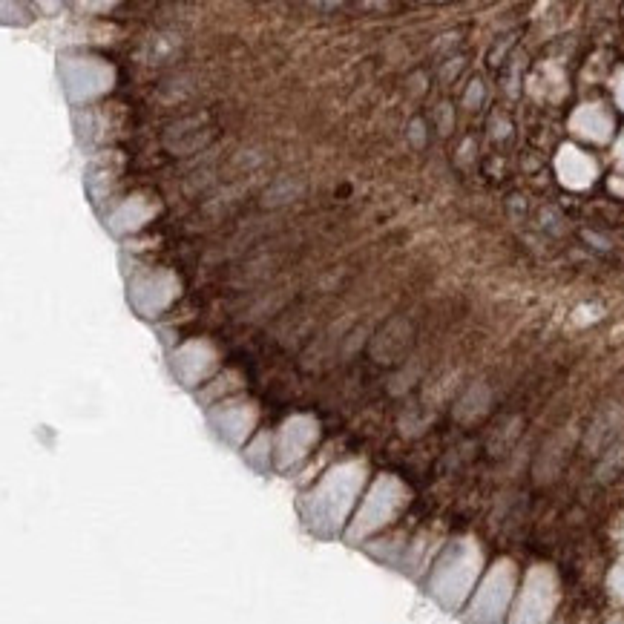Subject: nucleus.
I'll use <instances>...</instances> for the list:
<instances>
[{
    "label": "nucleus",
    "mask_w": 624,
    "mask_h": 624,
    "mask_svg": "<svg viewBox=\"0 0 624 624\" xmlns=\"http://www.w3.org/2000/svg\"><path fill=\"white\" fill-rule=\"evenodd\" d=\"M58 72H61L64 90L72 101H90V98L104 95L113 87V78H116L113 67H107L101 58H90V55L64 58Z\"/></svg>",
    "instance_id": "1"
},
{
    "label": "nucleus",
    "mask_w": 624,
    "mask_h": 624,
    "mask_svg": "<svg viewBox=\"0 0 624 624\" xmlns=\"http://www.w3.org/2000/svg\"><path fill=\"white\" fill-rule=\"evenodd\" d=\"M475 573H478V550H472L469 544H461V547H455V553L446 555L432 587H435L438 599H443L446 604H458L466 587L472 584Z\"/></svg>",
    "instance_id": "2"
},
{
    "label": "nucleus",
    "mask_w": 624,
    "mask_h": 624,
    "mask_svg": "<svg viewBox=\"0 0 624 624\" xmlns=\"http://www.w3.org/2000/svg\"><path fill=\"white\" fill-rule=\"evenodd\" d=\"M555 607V576L547 567H535L527 576L524 596L518 601L512 624H544Z\"/></svg>",
    "instance_id": "3"
},
{
    "label": "nucleus",
    "mask_w": 624,
    "mask_h": 624,
    "mask_svg": "<svg viewBox=\"0 0 624 624\" xmlns=\"http://www.w3.org/2000/svg\"><path fill=\"white\" fill-rule=\"evenodd\" d=\"M509 590H512V564H509V561H501V564L489 573V578H486L484 590L478 593L475 607H472V619L484 624L495 622V619L504 613V607H507Z\"/></svg>",
    "instance_id": "4"
},
{
    "label": "nucleus",
    "mask_w": 624,
    "mask_h": 624,
    "mask_svg": "<svg viewBox=\"0 0 624 624\" xmlns=\"http://www.w3.org/2000/svg\"><path fill=\"white\" fill-rule=\"evenodd\" d=\"M179 294V282L170 274H150V277L136 279L133 288H130V300L139 308L144 317H156L159 311H164L170 302L176 300Z\"/></svg>",
    "instance_id": "5"
},
{
    "label": "nucleus",
    "mask_w": 624,
    "mask_h": 624,
    "mask_svg": "<svg viewBox=\"0 0 624 624\" xmlns=\"http://www.w3.org/2000/svg\"><path fill=\"white\" fill-rule=\"evenodd\" d=\"M216 366V348L210 343H187L173 354V371L185 380V386L199 383Z\"/></svg>",
    "instance_id": "6"
},
{
    "label": "nucleus",
    "mask_w": 624,
    "mask_h": 624,
    "mask_svg": "<svg viewBox=\"0 0 624 624\" xmlns=\"http://www.w3.org/2000/svg\"><path fill=\"white\" fill-rule=\"evenodd\" d=\"M555 170H558V176H561V182L567 187H573V190H581V187H590L596 182V176H599V167L596 162L587 156V153H581L578 147H561V153H558V162H555Z\"/></svg>",
    "instance_id": "7"
},
{
    "label": "nucleus",
    "mask_w": 624,
    "mask_h": 624,
    "mask_svg": "<svg viewBox=\"0 0 624 624\" xmlns=\"http://www.w3.org/2000/svg\"><path fill=\"white\" fill-rule=\"evenodd\" d=\"M570 127H573V133H578L581 139L599 141L601 144V141L610 139V133H613V118H610V113L601 104H584L581 110L573 113Z\"/></svg>",
    "instance_id": "8"
},
{
    "label": "nucleus",
    "mask_w": 624,
    "mask_h": 624,
    "mask_svg": "<svg viewBox=\"0 0 624 624\" xmlns=\"http://www.w3.org/2000/svg\"><path fill=\"white\" fill-rule=\"evenodd\" d=\"M150 216H153V208H150L141 196H136V199H130L124 208L113 213L110 225H113V231H118V233L136 231V228H141Z\"/></svg>",
    "instance_id": "9"
},
{
    "label": "nucleus",
    "mask_w": 624,
    "mask_h": 624,
    "mask_svg": "<svg viewBox=\"0 0 624 624\" xmlns=\"http://www.w3.org/2000/svg\"><path fill=\"white\" fill-rule=\"evenodd\" d=\"M610 587L616 590V596H622L624 599V561L613 570V576H610Z\"/></svg>",
    "instance_id": "10"
},
{
    "label": "nucleus",
    "mask_w": 624,
    "mask_h": 624,
    "mask_svg": "<svg viewBox=\"0 0 624 624\" xmlns=\"http://www.w3.org/2000/svg\"><path fill=\"white\" fill-rule=\"evenodd\" d=\"M613 93H616V104L624 110V70L616 72V84H613Z\"/></svg>",
    "instance_id": "11"
},
{
    "label": "nucleus",
    "mask_w": 624,
    "mask_h": 624,
    "mask_svg": "<svg viewBox=\"0 0 624 624\" xmlns=\"http://www.w3.org/2000/svg\"><path fill=\"white\" fill-rule=\"evenodd\" d=\"M616 162H619L624 167V136H622V139H619V144H616Z\"/></svg>",
    "instance_id": "12"
}]
</instances>
